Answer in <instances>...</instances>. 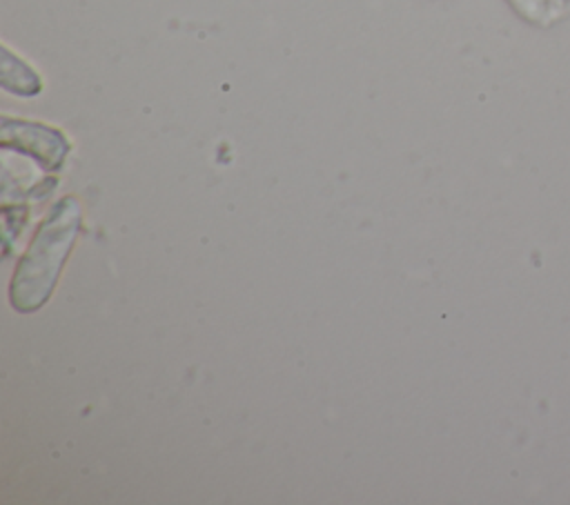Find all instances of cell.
I'll list each match as a JSON object with an SVG mask.
<instances>
[{"label": "cell", "instance_id": "obj_1", "mask_svg": "<svg viewBox=\"0 0 570 505\" xmlns=\"http://www.w3.org/2000/svg\"><path fill=\"white\" fill-rule=\"evenodd\" d=\"M78 202L73 198H65L40 225L29 251L22 256L13 276L11 300L16 309L31 311L49 298L62 260L78 234Z\"/></svg>", "mask_w": 570, "mask_h": 505}, {"label": "cell", "instance_id": "obj_2", "mask_svg": "<svg viewBox=\"0 0 570 505\" xmlns=\"http://www.w3.org/2000/svg\"><path fill=\"white\" fill-rule=\"evenodd\" d=\"M523 18L537 24H552L570 11V0H514Z\"/></svg>", "mask_w": 570, "mask_h": 505}]
</instances>
